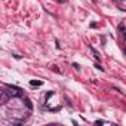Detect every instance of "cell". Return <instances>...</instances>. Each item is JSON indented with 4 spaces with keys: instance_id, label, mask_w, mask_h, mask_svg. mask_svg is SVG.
Instances as JSON below:
<instances>
[{
    "instance_id": "6da1fadb",
    "label": "cell",
    "mask_w": 126,
    "mask_h": 126,
    "mask_svg": "<svg viewBox=\"0 0 126 126\" xmlns=\"http://www.w3.org/2000/svg\"><path fill=\"white\" fill-rule=\"evenodd\" d=\"M6 91L9 92V95L12 98H21L24 95V91L21 88H18V86H14V85H8L6 86Z\"/></svg>"
},
{
    "instance_id": "7a4b0ae2",
    "label": "cell",
    "mask_w": 126,
    "mask_h": 126,
    "mask_svg": "<svg viewBox=\"0 0 126 126\" xmlns=\"http://www.w3.org/2000/svg\"><path fill=\"white\" fill-rule=\"evenodd\" d=\"M9 92L6 91V89H2L0 91V104H6L8 102V99H9Z\"/></svg>"
},
{
    "instance_id": "3957f363",
    "label": "cell",
    "mask_w": 126,
    "mask_h": 126,
    "mask_svg": "<svg viewBox=\"0 0 126 126\" xmlns=\"http://www.w3.org/2000/svg\"><path fill=\"white\" fill-rule=\"evenodd\" d=\"M24 102H25V107H27L28 110H33V102H31V99H30V98H25V99H24Z\"/></svg>"
},
{
    "instance_id": "277c9868",
    "label": "cell",
    "mask_w": 126,
    "mask_h": 126,
    "mask_svg": "<svg viewBox=\"0 0 126 126\" xmlns=\"http://www.w3.org/2000/svg\"><path fill=\"white\" fill-rule=\"evenodd\" d=\"M30 85H31V86H42L43 83H42L40 80H31V82H30Z\"/></svg>"
},
{
    "instance_id": "5b68a950",
    "label": "cell",
    "mask_w": 126,
    "mask_h": 126,
    "mask_svg": "<svg viewBox=\"0 0 126 126\" xmlns=\"http://www.w3.org/2000/svg\"><path fill=\"white\" fill-rule=\"evenodd\" d=\"M95 67H96V68H98V70H101V71H104V68H102V67H101V65H99V64H95Z\"/></svg>"
},
{
    "instance_id": "8992f818",
    "label": "cell",
    "mask_w": 126,
    "mask_h": 126,
    "mask_svg": "<svg viewBox=\"0 0 126 126\" xmlns=\"http://www.w3.org/2000/svg\"><path fill=\"white\" fill-rule=\"evenodd\" d=\"M52 95H53V92H49V94H46V99H47V98H50Z\"/></svg>"
},
{
    "instance_id": "52a82bcc",
    "label": "cell",
    "mask_w": 126,
    "mask_h": 126,
    "mask_svg": "<svg viewBox=\"0 0 126 126\" xmlns=\"http://www.w3.org/2000/svg\"><path fill=\"white\" fill-rule=\"evenodd\" d=\"M125 55H126V47H125Z\"/></svg>"
},
{
    "instance_id": "ba28073f",
    "label": "cell",
    "mask_w": 126,
    "mask_h": 126,
    "mask_svg": "<svg viewBox=\"0 0 126 126\" xmlns=\"http://www.w3.org/2000/svg\"><path fill=\"white\" fill-rule=\"evenodd\" d=\"M92 2H96V0H92Z\"/></svg>"
}]
</instances>
